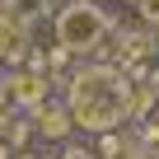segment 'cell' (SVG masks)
Returning a JSON list of instances; mask_svg holds the SVG:
<instances>
[{"instance_id":"cell-9","label":"cell","mask_w":159,"mask_h":159,"mask_svg":"<svg viewBox=\"0 0 159 159\" xmlns=\"http://www.w3.org/2000/svg\"><path fill=\"white\" fill-rule=\"evenodd\" d=\"M154 33H159V24H154ZM154 42H159V38H154Z\"/></svg>"},{"instance_id":"cell-5","label":"cell","mask_w":159,"mask_h":159,"mask_svg":"<svg viewBox=\"0 0 159 159\" xmlns=\"http://www.w3.org/2000/svg\"><path fill=\"white\" fill-rule=\"evenodd\" d=\"M136 10H140V14H145L150 24H159V0H140V5H136Z\"/></svg>"},{"instance_id":"cell-6","label":"cell","mask_w":159,"mask_h":159,"mask_svg":"<svg viewBox=\"0 0 159 159\" xmlns=\"http://www.w3.org/2000/svg\"><path fill=\"white\" fill-rule=\"evenodd\" d=\"M61 159H94V154H89V150H66Z\"/></svg>"},{"instance_id":"cell-8","label":"cell","mask_w":159,"mask_h":159,"mask_svg":"<svg viewBox=\"0 0 159 159\" xmlns=\"http://www.w3.org/2000/svg\"><path fill=\"white\" fill-rule=\"evenodd\" d=\"M126 5H140V0H126Z\"/></svg>"},{"instance_id":"cell-7","label":"cell","mask_w":159,"mask_h":159,"mask_svg":"<svg viewBox=\"0 0 159 159\" xmlns=\"http://www.w3.org/2000/svg\"><path fill=\"white\" fill-rule=\"evenodd\" d=\"M75 5H89V0H75Z\"/></svg>"},{"instance_id":"cell-3","label":"cell","mask_w":159,"mask_h":159,"mask_svg":"<svg viewBox=\"0 0 159 159\" xmlns=\"http://www.w3.org/2000/svg\"><path fill=\"white\" fill-rule=\"evenodd\" d=\"M0 84H5L10 103H19V108L38 112V108L47 103V84H52V75H42V70H14V75L0 80Z\"/></svg>"},{"instance_id":"cell-2","label":"cell","mask_w":159,"mask_h":159,"mask_svg":"<svg viewBox=\"0 0 159 159\" xmlns=\"http://www.w3.org/2000/svg\"><path fill=\"white\" fill-rule=\"evenodd\" d=\"M108 28H112V14L98 10L94 0L89 5H75L70 0V5L56 14V38H61L66 52H94V47H103Z\"/></svg>"},{"instance_id":"cell-4","label":"cell","mask_w":159,"mask_h":159,"mask_svg":"<svg viewBox=\"0 0 159 159\" xmlns=\"http://www.w3.org/2000/svg\"><path fill=\"white\" fill-rule=\"evenodd\" d=\"M38 131H42V136H66V131H70V112L42 103V108H38Z\"/></svg>"},{"instance_id":"cell-1","label":"cell","mask_w":159,"mask_h":159,"mask_svg":"<svg viewBox=\"0 0 159 159\" xmlns=\"http://www.w3.org/2000/svg\"><path fill=\"white\" fill-rule=\"evenodd\" d=\"M126 75H117L112 66H89L70 80V126H84V131H117L126 122Z\"/></svg>"}]
</instances>
